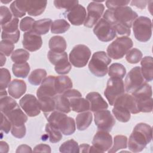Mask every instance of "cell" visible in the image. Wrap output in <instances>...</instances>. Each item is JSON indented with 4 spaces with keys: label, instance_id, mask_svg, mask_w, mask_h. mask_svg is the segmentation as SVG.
Masks as SVG:
<instances>
[{
    "label": "cell",
    "instance_id": "obj_1",
    "mask_svg": "<svg viewBox=\"0 0 153 153\" xmlns=\"http://www.w3.org/2000/svg\"><path fill=\"white\" fill-rule=\"evenodd\" d=\"M137 14L130 7H120L114 9H108L103 14L105 19L120 35L130 36V28Z\"/></svg>",
    "mask_w": 153,
    "mask_h": 153
},
{
    "label": "cell",
    "instance_id": "obj_2",
    "mask_svg": "<svg viewBox=\"0 0 153 153\" xmlns=\"http://www.w3.org/2000/svg\"><path fill=\"white\" fill-rule=\"evenodd\" d=\"M152 138V127L146 123H138L134 127L129 137L128 149L133 152H140L151 141Z\"/></svg>",
    "mask_w": 153,
    "mask_h": 153
},
{
    "label": "cell",
    "instance_id": "obj_3",
    "mask_svg": "<svg viewBox=\"0 0 153 153\" xmlns=\"http://www.w3.org/2000/svg\"><path fill=\"white\" fill-rule=\"evenodd\" d=\"M45 117L48 123L57 127L65 135H71L75 131V120L65 113L55 110Z\"/></svg>",
    "mask_w": 153,
    "mask_h": 153
},
{
    "label": "cell",
    "instance_id": "obj_4",
    "mask_svg": "<svg viewBox=\"0 0 153 153\" xmlns=\"http://www.w3.org/2000/svg\"><path fill=\"white\" fill-rule=\"evenodd\" d=\"M131 94L136 102L139 112H151L152 111V91L149 84L145 82Z\"/></svg>",
    "mask_w": 153,
    "mask_h": 153
},
{
    "label": "cell",
    "instance_id": "obj_5",
    "mask_svg": "<svg viewBox=\"0 0 153 153\" xmlns=\"http://www.w3.org/2000/svg\"><path fill=\"white\" fill-rule=\"evenodd\" d=\"M111 59L103 51L95 52L89 62L88 69L91 73L97 77H103L108 72V65Z\"/></svg>",
    "mask_w": 153,
    "mask_h": 153
},
{
    "label": "cell",
    "instance_id": "obj_6",
    "mask_svg": "<svg viewBox=\"0 0 153 153\" xmlns=\"http://www.w3.org/2000/svg\"><path fill=\"white\" fill-rule=\"evenodd\" d=\"M133 45V41L128 36H123L117 38L108 45L106 53L110 58L118 60L123 58Z\"/></svg>",
    "mask_w": 153,
    "mask_h": 153
},
{
    "label": "cell",
    "instance_id": "obj_7",
    "mask_svg": "<svg viewBox=\"0 0 153 153\" xmlns=\"http://www.w3.org/2000/svg\"><path fill=\"white\" fill-rule=\"evenodd\" d=\"M135 38L142 42L148 41L152 36V22L145 16L137 17L132 24Z\"/></svg>",
    "mask_w": 153,
    "mask_h": 153
},
{
    "label": "cell",
    "instance_id": "obj_8",
    "mask_svg": "<svg viewBox=\"0 0 153 153\" xmlns=\"http://www.w3.org/2000/svg\"><path fill=\"white\" fill-rule=\"evenodd\" d=\"M124 92V84L122 79L115 77H111L108 79L104 95L110 105L113 106L116 100Z\"/></svg>",
    "mask_w": 153,
    "mask_h": 153
},
{
    "label": "cell",
    "instance_id": "obj_9",
    "mask_svg": "<svg viewBox=\"0 0 153 153\" xmlns=\"http://www.w3.org/2000/svg\"><path fill=\"white\" fill-rule=\"evenodd\" d=\"M91 56L90 48L83 44L75 45L69 53L70 63L76 68L84 67Z\"/></svg>",
    "mask_w": 153,
    "mask_h": 153
},
{
    "label": "cell",
    "instance_id": "obj_10",
    "mask_svg": "<svg viewBox=\"0 0 153 153\" xmlns=\"http://www.w3.org/2000/svg\"><path fill=\"white\" fill-rule=\"evenodd\" d=\"M47 57L51 64L55 66V71L61 75L67 74L71 69V64L68 60L67 53L64 51L62 53H56L51 50L48 51Z\"/></svg>",
    "mask_w": 153,
    "mask_h": 153
},
{
    "label": "cell",
    "instance_id": "obj_11",
    "mask_svg": "<svg viewBox=\"0 0 153 153\" xmlns=\"http://www.w3.org/2000/svg\"><path fill=\"white\" fill-rule=\"evenodd\" d=\"M93 32L98 39L102 42H109L117 36L114 27L103 18L100 19L95 25Z\"/></svg>",
    "mask_w": 153,
    "mask_h": 153
},
{
    "label": "cell",
    "instance_id": "obj_12",
    "mask_svg": "<svg viewBox=\"0 0 153 153\" xmlns=\"http://www.w3.org/2000/svg\"><path fill=\"white\" fill-rule=\"evenodd\" d=\"M145 82L140 68L135 66L130 71L125 78V90L128 93L131 94Z\"/></svg>",
    "mask_w": 153,
    "mask_h": 153
},
{
    "label": "cell",
    "instance_id": "obj_13",
    "mask_svg": "<svg viewBox=\"0 0 153 153\" xmlns=\"http://www.w3.org/2000/svg\"><path fill=\"white\" fill-rule=\"evenodd\" d=\"M94 123L99 130L109 132L115 124V120L111 112L106 109L98 111L94 113Z\"/></svg>",
    "mask_w": 153,
    "mask_h": 153
},
{
    "label": "cell",
    "instance_id": "obj_14",
    "mask_svg": "<svg viewBox=\"0 0 153 153\" xmlns=\"http://www.w3.org/2000/svg\"><path fill=\"white\" fill-rule=\"evenodd\" d=\"M87 15L85 22L84 26L91 28L100 19L104 10L105 7L102 4L97 1H92L89 3L87 8Z\"/></svg>",
    "mask_w": 153,
    "mask_h": 153
},
{
    "label": "cell",
    "instance_id": "obj_15",
    "mask_svg": "<svg viewBox=\"0 0 153 153\" xmlns=\"http://www.w3.org/2000/svg\"><path fill=\"white\" fill-rule=\"evenodd\" d=\"M19 105L29 117H35L40 114L41 108L39 102L33 94H25L20 100Z\"/></svg>",
    "mask_w": 153,
    "mask_h": 153
},
{
    "label": "cell",
    "instance_id": "obj_16",
    "mask_svg": "<svg viewBox=\"0 0 153 153\" xmlns=\"http://www.w3.org/2000/svg\"><path fill=\"white\" fill-rule=\"evenodd\" d=\"M92 146L97 152H104L108 151L112 145V136L108 131L99 130L94 136Z\"/></svg>",
    "mask_w": 153,
    "mask_h": 153
},
{
    "label": "cell",
    "instance_id": "obj_17",
    "mask_svg": "<svg viewBox=\"0 0 153 153\" xmlns=\"http://www.w3.org/2000/svg\"><path fill=\"white\" fill-rule=\"evenodd\" d=\"M56 76H46L37 89L36 96L38 99L42 97H53L57 94L55 87Z\"/></svg>",
    "mask_w": 153,
    "mask_h": 153
},
{
    "label": "cell",
    "instance_id": "obj_18",
    "mask_svg": "<svg viewBox=\"0 0 153 153\" xmlns=\"http://www.w3.org/2000/svg\"><path fill=\"white\" fill-rule=\"evenodd\" d=\"M70 23L75 26H79L84 23L86 19V10L84 7L78 4L63 13Z\"/></svg>",
    "mask_w": 153,
    "mask_h": 153
},
{
    "label": "cell",
    "instance_id": "obj_19",
    "mask_svg": "<svg viewBox=\"0 0 153 153\" xmlns=\"http://www.w3.org/2000/svg\"><path fill=\"white\" fill-rule=\"evenodd\" d=\"M23 47L29 51L33 52L38 50L42 46V40L39 35L32 30L26 32L23 34L22 41Z\"/></svg>",
    "mask_w": 153,
    "mask_h": 153
},
{
    "label": "cell",
    "instance_id": "obj_20",
    "mask_svg": "<svg viewBox=\"0 0 153 153\" xmlns=\"http://www.w3.org/2000/svg\"><path fill=\"white\" fill-rule=\"evenodd\" d=\"M86 99L90 104V110L96 112L100 110L106 109L108 105L102 96L97 92H90L86 96Z\"/></svg>",
    "mask_w": 153,
    "mask_h": 153
},
{
    "label": "cell",
    "instance_id": "obj_21",
    "mask_svg": "<svg viewBox=\"0 0 153 153\" xmlns=\"http://www.w3.org/2000/svg\"><path fill=\"white\" fill-rule=\"evenodd\" d=\"M26 114L21 109L19 105H17L14 109L9 111L5 115L10 121L12 126H20L25 125L27 120Z\"/></svg>",
    "mask_w": 153,
    "mask_h": 153
},
{
    "label": "cell",
    "instance_id": "obj_22",
    "mask_svg": "<svg viewBox=\"0 0 153 153\" xmlns=\"http://www.w3.org/2000/svg\"><path fill=\"white\" fill-rule=\"evenodd\" d=\"M114 105L123 106L127 108L131 114H136L139 113L134 97L128 93H124L122 96L119 97L115 102Z\"/></svg>",
    "mask_w": 153,
    "mask_h": 153
},
{
    "label": "cell",
    "instance_id": "obj_23",
    "mask_svg": "<svg viewBox=\"0 0 153 153\" xmlns=\"http://www.w3.org/2000/svg\"><path fill=\"white\" fill-rule=\"evenodd\" d=\"M26 91V82L18 79H14L10 83L8 87V92L14 99H19Z\"/></svg>",
    "mask_w": 153,
    "mask_h": 153
},
{
    "label": "cell",
    "instance_id": "obj_24",
    "mask_svg": "<svg viewBox=\"0 0 153 153\" xmlns=\"http://www.w3.org/2000/svg\"><path fill=\"white\" fill-rule=\"evenodd\" d=\"M47 1L26 0V11L29 16H38L41 15L47 7Z\"/></svg>",
    "mask_w": 153,
    "mask_h": 153
},
{
    "label": "cell",
    "instance_id": "obj_25",
    "mask_svg": "<svg viewBox=\"0 0 153 153\" xmlns=\"http://www.w3.org/2000/svg\"><path fill=\"white\" fill-rule=\"evenodd\" d=\"M140 71L144 79L150 82L153 79V59L151 56H145L141 59Z\"/></svg>",
    "mask_w": 153,
    "mask_h": 153
},
{
    "label": "cell",
    "instance_id": "obj_26",
    "mask_svg": "<svg viewBox=\"0 0 153 153\" xmlns=\"http://www.w3.org/2000/svg\"><path fill=\"white\" fill-rule=\"evenodd\" d=\"M72 85V81L69 76L60 75L56 77L55 87L57 94H63L66 91L71 89Z\"/></svg>",
    "mask_w": 153,
    "mask_h": 153
},
{
    "label": "cell",
    "instance_id": "obj_27",
    "mask_svg": "<svg viewBox=\"0 0 153 153\" xmlns=\"http://www.w3.org/2000/svg\"><path fill=\"white\" fill-rule=\"evenodd\" d=\"M71 110L76 112H82L90 110V104L87 99L82 97L69 99Z\"/></svg>",
    "mask_w": 153,
    "mask_h": 153
},
{
    "label": "cell",
    "instance_id": "obj_28",
    "mask_svg": "<svg viewBox=\"0 0 153 153\" xmlns=\"http://www.w3.org/2000/svg\"><path fill=\"white\" fill-rule=\"evenodd\" d=\"M93 115L90 111H84L79 113L76 117V128L78 130L83 131L87 129L91 124Z\"/></svg>",
    "mask_w": 153,
    "mask_h": 153
},
{
    "label": "cell",
    "instance_id": "obj_29",
    "mask_svg": "<svg viewBox=\"0 0 153 153\" xmlns=\"http://www.w3.org/2000/svg\"><path fill=\"white\" fill-rule=\"evenodd\" d=\"M48 46L51 51L56 53L64 52L66 48L67 44L65 39L61 36H54L48 42Z\"/></svg>",
    "mask_w": 153,
    "mask_h": 153
},
{
    "label": "cell",
    "instance_id": "obj_30",
    "mask_svg": "<svg viewBox=\"0 0 153 153\" xmlns=\"http://www.w3.org/2000/svg\"><path fill=\"white\" fill-rule=\"evenodd\" d=\"M52 20L50 19H43L36 20L34 22L32 31L38 35H44L48 32Z\"/></svg>",
    "mask_w": 153,
    "mask_h": 153
},
{
    "label": "cell",
    "instance_id": "obj_31",
    "mask_svg": "<svg viewBox=\"0 0 153 153\" xmlns=\"http://www.w3.org/2000/svg\"><path fill=\"white\" fill-rule=\"evenodd\" d=\"M53 98L56 103V110L65 114L71 112V108L69 100L63 94H57Z\"/></svg>",
    "mask_w": 153,
    "mask_h": 153
},
{
    "label": "cell",
    "instance_id": "obj_32",
    "mask_svg": "<svg viewBox=\"0 0 153 153\" xmlns=\"http://www.w3.org/2000/svg\"><path fill=\"white\" fill-rule=\"evenodd\" d=\"M112 109V113L115 118L121 123L128 122L130 118V112L125 107L119 105H114Z\"/></svg>",
    "mask_w": 153,
    "mask_h": 153
},
{
    "label": "cell",
    "instance_id": "obj_33",
    "mask_svg": "<svg viewBox=\"0 0 153 153\" xmlns=\"http://www.w3.org/2000/svg\"><path fill=\"white\" fill-rule=\"evenodd\" d=\"M11 11L14 17L20 18L26 15V0L14 1L10 5Z\"/></svg>",
    "mask_w": 153,
    "mask_h": 153
},
{
    "label": "cell",
    "instance_id": "obj_34",
    "mask_svg": "<svg viewBox=\"0 0 153 153\" xmlns=\"http://www.w3.org/2000/svg\"><path fill=\"white\" fill-rule=\"evenodd\" d=\"M38 99L39 102L41 110L45 116L56 110V103L53 97H42Z\"/></svg>",
    "mask_w": 153,
    "mask_h": 153
},
{
    "label": "cell",
    "instance_id": "obj_35",
    "mask_svg": "<svg viewBox=\"0 0 153 153\" xmlns=\"http://www.w3.org/2000/svg\"><path fill=\"white\" fill-rule=\"evenodd\" d=\"M12 71L15 76L25 78L30 71V66L27 62L14 63L12 66Z\"/></svg>",
    "mask_w": 153,
    "mask_h": 153
},
{
    "label": "cell",
    "instance_id": "obj_36",
    "mask_svg": "<svg viewBox=\"0 0 153 153\" xmlns=\"http://www.w3.org/2000/svg\"><path fill=\"white\" fill-rule=\"evenodd\" d=\"M47 76V72L44 69H36L33 70L28 77V81L32 85H38Z\"/></svg>",
    "mask_w": 153,
    "mask_h": 153
},
{
    "label": "cell",
    "instance_id": "obj_37",
    "mask_svg": "<svg viewBox=\"0 0 153 153\" xmlns=\"http://www.w3.org/2000/svg\"><path fill=\"white\" fill-rule=\"evenodd\" d=\"M70 27L69 23L64 19H57L52 22L51 32L53 33L59 34L66 32Z\"/></svg>",
    "mask_w": 153,
    "mask_h": 153
},
{
    "label": "cell",
    "instance_id": "obj_38",
    "mask_svg": "<svg viewBox=\"0 0 153 153\" xmlns=\"http://www.w3.org/2000/svg\"><path fill=\"white\" fill-rule=\"evenodd\" d=\"M0 99L1 112L4 114V115L14 109L18 105L14 99L8 96L0 97Z\"/></svg>",
    "mask_w": 153,
    "mask_h": 153
},
{
    "label": "cell",
    "instance_id": "obj_39",
    "mask_svg": "<svg viewBox=\"0 0 153 153\" xmlns=\"http://www.w3.org/2000/svg\"><path fill=\"white\" fill-rule=\"evenodd\" d=\"M108 75L111 77L123 79L126 74V69L121 63H114L111 65L108 69Z\"/></svg>",
    "mask_w": 153,
    "mask_h": 153
},
{
    "label": "cell",
    "instance_id": "obj_40",
    "mask_svg": "<svg viewBox=\"0 0 153 153\" xmlns=\"http://www.w3.org/2000/svg\"><path fill=\"white\" fill-rule=\"evenodd\" d=\"M45 131L48 133L50 142L51 143H57L62 138V132L57 127L49 123L45 126Z\"/></svg>",
    "mask_w": 153,
    "mask_h": 153
},
{
    "label": "cell",
    "instance_id": "obj_41",
    "mask_svg": "<svg viewBox=\"0 0 153 153\" xmlns=\"http://www.w3.org/2000/svg\"><path fill=\"white\" fill-rule=\"evenodd\" d=\"M127 146V137L124 135H117L114 138V144L108 151L109 153L116 152L121 149H126Z\"/></svg>",
    "mask_w": 153,
    "mask_h": 153
},
{
    "label": "cell",
    "instance_id": "obj_42",
    "mask_svg": "<svg viewBox=\"0 0 153 153\" xmlns=\"http://www.w3.org/2000/svg\"><path fill=\"white\" fill-rule=\"evenodd\" d=\"M30 54L26 50L19 48L14 50L11 56V59L14 63H21L26 62L29 59Z\"/></svg>",
    "mask_w": 153,
    "mask_h": 153
},
{
    "label": "cell",
    "instance_id": "obj_43",
    "mask_svg": "<svg viewBox=\"0 0 153 153\" xmlns=\"http://www.w3.org/2000/svg\"><path fill=\"white\" fill-rule=\"evenodd\" d=\"M19 22V20L18 18L14 17L10 22L1 26L2 33L5 34H15L20 32Z\"/></svg>",
    "mask_w": 153,
    "mask_h": 153
},
{
    "label": "cell",
    "instance_id": "obj_44",
    "mask_svg": "<svg viewBox=\"0 0 153 153\" xmlns=\"http://www.w3.org/2000/svg\"><path fill=\"white\" fill-rule=\"evenodd\" d=\"M60 152H79V148L78 143L74 139L68 140L63 142L59 148Z\"/></svg>",
    "mask_w": 153,
    "mask_h": 153
},
{
    "label": "cell",
    "instance_id": "obj_45",
    "mask_svg": "<svg viewBox=\"0 0 153 153\" xmlns=\"http://www.w3.org/2000/svg\"><path fill=\"white\" fill-rule=\"evenodd\" d=\"M142 53L137 48H133L130 49L126 54V59L131 64L137 63L142 58Z\"/></svg>",
    "mask_w": 153,
    "mask_h": 153
},
{
    "label": "cell",
    "instance_id": "obj_46",
    "mask_svg": "<svg viewBox=\"0 0 153 153\" xmlns=\"http://www.w3.org/2000/svg\"><path fill=\"white\" fill-rule=\"evenodd\" d=\"M0 76V88L1 90H4L11 82V75L7 69L1 68Z\"/></svg>",
    "mask_w": 153,
    "mask_h": 153
},
{
    "label": "cell",
    "instance_id": "obj_47",
    "mask_svg": "<svg viewBox=\"0 0 153 153\" xmlns=\"http://www.w3.org/2000/svg\"><path fill=\"white\" fill-rule=\"evenodd\" d=\"M54 6L58 9H66V11L71 10L74 7L78 4V1H59V0H54Z\"/></svg>",
    "mask_w": 153,
    "mask_h": 153
},
{
    "label": "cell",
    "instance_id": "obj_48",
    "mask_svg": "<svg viewBox=\"0 0 153 153\" xmlns=\"http://www.w3.org/2000/svg\"><path fill=\"white\" fill-rule=\"evenodd\" d=\"M14 44L12 42L7 40H1L0 42V53L6 56H10L14 51Z\"/></svg>",
    "mask_w": 153,
    "mask_h": 153
},
{
    "label": "cell",
    "instance_id": "obj_49",
    "mask_svg": "<svg viewBox=\"0 0 153 153\" xmlns=\"http://www.w3.org/2000/svg\"><path fill=\"white\" fill-rule=\"evenodd\" d=\"M12 13L9 8L5 6H1L0 7V19L1 26L5 25L10 22L13 17H12Z\"/></svg>",
    "mask_w": 153,
    "mask_h": 153
},
{
    "label": "cell",
    "instance_id": "obj_50",
    "mask_svg": "<svg viewBox=\"0 0 153 153\" xmlns=\"http://www.w3.org/2000/svg\"><path fill=\"white\" fill-rule=\"evenodd\" d=\"M35 21L30 17H25L20 22V29L23 32H28L32 30Z\"/></svg>",
    "mask_w": 153,
    "mask_h": 153
},
{
    "label": "cell",
    "instance_id": "obj_51",
    "mask_svg": "<svg viewBox=\"0 0 153 153\" xmlns=\"http://www.w3.org/2000/svg\"><path fill=\"white\" fill-rule=\"evenodd\" d=\"M130 2V1L126 0H108L105 2V4L106 7L108 9L111 10L120 7L127 6Z\"/></svg>",
    "mask_w": 153,
    "mask_h": 153
},
{
    "label": "cell",
    "instance_id": "obj_52",
    "mask_svg": "<svg viewBox=\"0 0 153 153\" xmlns=\"http://www.w3.org/2000/svg\"><path fill=\"white\" fill-rule=\"evenodd\" d=\"M11 133L13 136L18 139H22L26 135V130L25 125L20 126H12Z\"/></svg>",
    "mask_w": 153,
    "mask_h": 153
},
{
    "label": "cell",
    "instance_id": "obj_53",
    "mask_svg": "<svg viewBox=\"0 0 153 153\" xmlns=\"http://www.w3.org/2000/svg\"><path fill=\"white\" fill-rule=\"evenodd\" d=\"M1 114V131L5 134H8L11 129L12 124L8 118L2 112Z\"/></svg>",
    "mask_w": 153,
    "mask_h": 153
},
{
    "label": "cell",
    "instance_id": "obj_54",
    "mask_svg": "<svg viewBox=\"0 0 153 153\" xmlns=\"http://www.w3.org/2000/svg\"><path fill=\"white\" fill-rule=\"evenodd\" d=\"M63 94L68 99L72 97H82L81 93L77 90L75 89H69L63 93Z\"/></svg>",
    "mask_w": 153,
    "mask_h": 153
},
{
    "label": "cell",
    "instance_id": "obj_55",
    "mask_svg": "<svg viewBox=\"0 0 153 153\" xmlns=\"http://www.w3.org/2000/svg\"><path fill=\"white\" fill-rule=\"evenodd\" d=\"M51 148L47 144L41 143L37 145L33 148V152H51Z\"/></svg>",
    "mask_w": 153,
    "mask_h": 153
},
{
    "label": "cell",
    "instance_id": "obj_56",
    "mask_svg": "<svg viewBox=\"0 0 153 153\" xmlns=\"http://www.w3.org/2000/svg\"><path fill=\"white\" fill-rule=\"evenodd\" d=\"M33 151L31 148L27 145H21L18 146L16 152H32Z\"/></svg>",
    "mask_w": 153,
    "mask_h": 153
},
{
    "label": "cell",
    "instance_id": "obj_57",
    "mask_svg": "<svg viewBox=\"0 0 153 153\" xmlns=\"http://www.w3.org/2000/svg\"><path fill=\"white\" fill-rule=\"evenodd\" d=\"M148 1H132L131 2V5H134L139 8L143 9L145 8L146 3Z\"/></svg>",
    "mask_w": 153,
    "mask_h": 153
},
{
    "label": "cell",
    "instance_id": "obj_58",
    "mask_svg": "<svg viewBox=\"0 0 153 153\" xmlns=\"http://www.w3.org/2000/svg\"><path fill=\"white\" fill-rule=\"evenodd\" d=\"M79 152H89L90 146L88 144L83 143L79 146Z\"/></svg>",
    "mask_w": 153,
    "mask_h": 153
},
{
    "label": "cell",
    "instance_id": "obj_59",
    "mask_svg": "<svg viewBox=\"0 0 153 153\" xmlns=\"http://www.w3.org/2000/svg\"><path fill=\"white\" fill-rule=\"evenodd\" d=\"M1 152H8L9 150V146L7 142L4 141H1Z\"/></svg>",
    "mask_w": 153,
    "mask_h": 153
},
{
    "label": "cell",
    "instance_id": "obj_60",
    "mask_svg": "<svg viewBox=\"0 0 153 153\" xmlns=\"http://www.w3.org/2000/svg\"><path fill=\"white\" fill-rule=\"evenodd\" d=\"M0 57H1V66L2 67L5 63L6 57L5 55L1 53H0Z\"/></svg>",
    "mask_w": 153,
    "mask_h": 153
},
{
    "label": "cell",
    "instance_id": "obj_61",
    "mask_svg": "<svg viewBox=\"0 0 153 153\" xmlns=\"http://www.w3.org/2000/svg\"><path fill=\"white\" fill-rule=\"evenodd\" d=\"M6 96H7V91H6L5 89L1 90V96H0V97H2Z\"/></svg>",
    "mask_w": 153,
    "mask_h": 153
},
{
    "label": "cell",
    "instance_id": "obj_62",
    "mask_svg": "<svg viewBox=\"0 0 153 153\" xmlns=\"http://www.w3.org/2000/svg\"><path fill=\"white\" fill-rule=\"evenodd\" d=\"M1 2L4 3V4H7V3H8V2H11V0H8V1H4L3 0H1Z\"/></svg>",
    "mask_w": 153,
    "mask_h": 153
}]
</instances>
